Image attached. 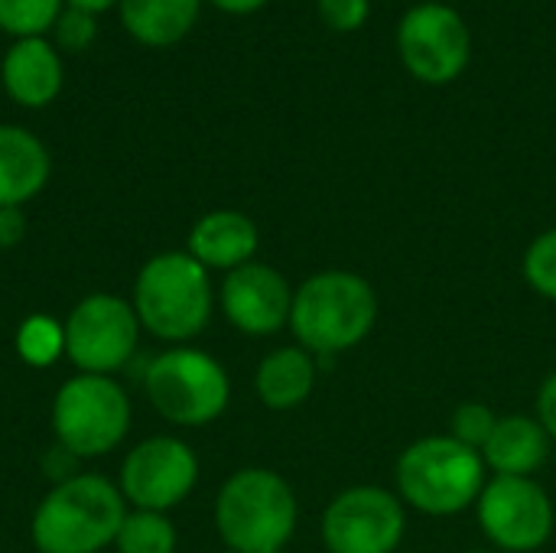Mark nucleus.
<instances>
[{
    "label": "nucleus",
    "instance_id": "f257e3e1",
    "mask_svg": "<svg viewBox=\"0 0 556 553\" xmlns=\"http://www.w3.org/2000/svg\"><path fill=\"white\" fill-rule=\"evenodd\" d=\"M378 323V290L355 271H319L293 290L290 332L316 359L362 345Z\"/></svg>",
    "mask_w": 556,
    "mask_h": 553
},
{
    "label": "nucleus",
    "instance_id": "f03ea898",
    "mask_svg": "<svg viewBox=\"0 0 556 553\" xmlns=\"http://www.w3.org/2000/svg\"><path fill=\"white\" fill-rule=\"evenodd\" d=\"M124 518L127 502L114 482L75 473L39 502L29 535L39 553H101L114 544Z\"/></svg>",
    "mask_w": 556,
    "mask_h": 553
},
{
    "label": "nucleus",
    "instance_id": "7ed1b4c3",
    "mask_svg": "<svg viewBox=\"0 0 556 553\" xmlns=\"http://www.w3.org/2000/svg\"><path fill=\"white\" fill-rule=\"evenodd\" d=\"M300 505L290 482L264 466L238 469L215 499V528L231 553H283Z\"/></svg>",
    "mask_w": 556,
    "mask_h": 553
},
{
    "label": "nucleus",
    "instance_id": "20e7f679",
    "mask_svg": "<svg viewBox=\"0 0 556 553\" xmlns=\"http://www.w3.org/2000/svg\"><path fill=\"white\" fill-rule=\"evenodd\" d=\"M485 482L489 469L482 463V453L456 443L450 433L414 440L401 453L394 469L401 502L430 518H450L476 508Z\"/></svg>",
    "mask_w": 556,
    "mask_h": 553
},
{
    "label": "nucleus",
    "instance_id": "39448f33",
    "mask_svg": "<svg viewBox=\"0 0 556 553\" xmlns=\"http://www.w3.org/2000/svg\"><path fill=\"white\" fill-rule=\"evenodd\" d=\"M208 271L189 251H163L150 257L134 280V313L140 329L163 342H189L212 319Z\"/></svg>",
    "mask_w": 556,
    "mask_h": 553
},
{
    "label": "nucleus",
    "instance_id": "423d86ee",
    "mask_svg": "<svg viewBox=\"0 0 556 553\" xmlns=\"http://www.w3.org/2000/svg\"><path fill=\"white\" fill-rule=\"evenodd\" d=\"M143 388L153 411L176 427H208L231 401V381L222 362L189 345L156 355L143 375Z\"/></svg>",
    "mask_w": 556,
    "mask_h": 553
},
{
    "label": "nucleus",
    "instance_id": "0eeeda50",
    "mask_svg": "<svg viewBox=\"0 0 556 553\" xmlns=\"http://www.w3.org/2000/svg\"><path fill=\"white\" fill-rule=\"evenodd\" d=\"M52 430L68 456H104L117 450L130 430V398L111 375L78 372L52 401Z\"/></svg>",
    "mask_w": 556,
    "mask_h": 553
},
{
    "label": "nucleus",
    "instance_id": "6e6552de",
    "mask_svg": "<svg viewBox=\"0 0 556 553\" xmlns=\"http://www.w3.org/2000/svg\"><path fill=\"white\" fill-rule=\"evenodd\" d=\"M397 55L417 81L450 85L472 59V33L456 7L427 0L401 16Z\"/></svg>",
    "mask_w": 556,
    "mask_h": 553
},
{
    "label": "nucleus",
    "instance_id": "1a4fd4ad",
    "mask_svg": "<svg viewBox=\"0 0 556 553\" xmlns=\"http://www.w3.org/2000/svg\"><path fill=\"white\" fill-rule=\"evenodd\" d=\"M329 553H397L407 535V505L381 486L342 489L323 512Z\"/></svg>",
    "mask_w": 556,
    "mask_h": 553
},
{
    "label": "nucleus",
    "instance_id": "9d476101",
    "mask_svg": "<svg viewBox=\"0 0 556 553\" xmlns=\"http://www.w3.org/2000/svg\"><path fill=\"white\" fill-rule=\"evenodd\" d=\"M479 528L505 553L541 551L556 528V508L538 479L492 476L476 502Z\"/></svg>",
    "mask_w": 556,
    "mask_h": 553
},
{
    "label": "nucleus",
    "instance_id": "9b49d317",
    "mask_svg": "<svg viewBox=\"0 0 556 553\" xmlns=\"http://www.w3.org/2000/svg\"><path fill=\"white\" fill-rule=\"evenodd\" d=\"M65 326V355L81 375H114L121 372L140 339V319L134 306L114 293L85 297Z\"/></svg>",
    "mask_w": 556,
    "mask_h": 553
},
{
    "label": "nucleus",
    "instance_id": "f8f14e48",
    "mask_svg": "<svg viewBox=\"0 0 556 553\" xmlns=\"http://www.w3.org/2000/svg\"><path fill=\"white\" fill-rule=\"evenodd\" d=\"M199 482V460L179 437H150L137 443L124 466L117 489L127 505L140 512H169L189 499Z\"/></svg>",
    "mask_w": 556,
    "mask_h": 553
},
{
    "label": "nucleus",
    "instance_id": "ddd939ff",
    "mask_svg": "<svg viewBox=\"0 0 556 553\" xmlns=\"http://www.w3.org/2000/svg\"><path fill=\"white\" fill-rule=\"evenodd\" d=\"M218 300L225 319L244 336H274L283 326H290L293 287L270 264L251 261L225 274Z\"/></svg>",
    "mask_w": 556,
    "mask_h": 553
},
{
    "label": "nucleus",
    "instance_id": "4468645a",
    "mask_svg": "<svg viewBox=\"0 0 556 553\" xmlns=\"http://www.w3.org/2000/svg\"><path fill=\"white\" fill-rule=\"evenodd\" d=\"M0 81L13 104L20 108H46L59 98L65 72L59 49L46 36L13 39L0 62Z\"/></svg>",
    "mask_w": 556,
    "mask_h": 553
},
{
    "label": "nucleus",
    "instance_id": "2eb2a0df",
    "mask_svg": "<svg viewBox=\"0 0 556 553\" xmlns=\"http://www.w3.org/2000/svg\"><path fill=\"white\" fill-rule=\"evenodd\" d=\"M261 244L254 218L235 209H215L205 212L192 231H189V254L205 267V271H238L254 261Z\"/></svg>",
    "mask_w": 556,
    "mask_h": 553
},
{
    "label": "nucleus",
    "instance_id": "dca6fc26",
    "mask_svg": "<svg viewBox=\"0 0 556 553\" xmlns=\"http://www.w3.org/2000/svg\"><path fill=\"white\" fill-rule=\"evenodd\" d=\"M554 440L541 427L538 417L531 414H505L498 417L485 450L482 463L492 469V476H518V479H534V473L544 469L551 460Z\"/></svg>",
    "mask_w": 556,
    "mask_h": 553
},
{
    "label": "nucleus",
    "instance_id": "f3484780",
    "mask_svg": "<svg viewBox=\"0 0 556 553\" xmlns=\"http://www.w3.org/2000/svg\"><path fill=\"white\" fill-rule=\"evenodd\" d=\"M52 176V156L46 143L16 124H0V209L26 205Z\"/></svg>",
    "mask_w": 556,
    "mask_h": 553
},
{
    "label": "nucleus",
    "instance_id": "a211bd4d",
    "mask_svg": "<svg viewBox=\"0 0 556 553\" xmlns=\"http://www.w3.org/2000/svg\"><path fill=\"white\" fill-rule=\"evenodd\" d=\"M319 378V362L303 345H280L267 352L254 375V391L270 411H293L309 401Z\"/></svg>",
    "mask_w": 556,
    "mask_h": 553
},
{
    "label": "nucleus",
    "instance_id": "6ab92c4d",
    "mask_svg": "<svg viewBox=\"0 0 556 553\" xmlns=\"http://www.w3.org/2000/svg\"><path fill=\"white\" fill-rule=\"evenodd\" d=\"M202 0H121V26L127 36L147 49H169L182 42L195 20H199Z\"/></svg>",
    "mask_w": 556,
    "mask_h": 553
},
{
    "label": "nucleus",
    "instance_id": "aec40b11",
    "mask_svg": "<svg viewBox=\"0 0 556 553\" xmlns=\"http://www.w3.org/2000/svg\"><path fill=\"white\" fill-rule=\"evenodd\" d=\"M176 525L163 512H127L114 548L117 553H176Z\"/></svg>",
    "mask_w": 556,
    "mask_h": 553
},
{
    "label": "nucleus",
    "instance_id": "412c9836",
    "mask_svg": "<svg viewBox=\"0 0 556 553\" xmlns=\"http://www.w3.org/2000/svg\"><path fill=\"white\" fill-rule=\"evenodd\" d=\"M65 0H0V33L13 39L52 33Z\"/></svg>",
    "mask_w": 556,
    "mask_h": 553
},
{
    "label": "nucleus",
    "instance_id": "4be33fe9",
    "mask_svg": "<svg viewBox=\"0 0 556 553\" xmlns=\"http://www.w3.org/2000/svg\"><path fill=\"white\" fill-rule=\"evenodd\" d=\"M16 352L33 368L52 365L65 352V326H59L52 316H42V313L29 316L16 329Z\"/></svg>",
    "mask_w": 556,
    "mask_h": 553
},
{
    "label": "nucleus",
    "instance_id": "5701e85b",
    "mask_svg": "<svg viewBox=\"0 0 556 553\" xmlns=\"http://www.w3.org/2000/svg\"><path fill=\"white\" fill-rule=\"evenodd\" d=\"M521 274L538 297L556 303V228L541 231L528 244L525 261H521Z\"/></svg>",
    "mask_w": 556,
    "mask_h": 553
},
{
    "label": "nucleus",
    "instance_id": "b1692460",
    "mask_svg": "<svg viewBox=\"0 0 556 553\" xmlns=\"http://www.w3.org/2000/svg\"><path fill=\"white\" fill-rule=\"evenodd\" d=\"M495 424H498V414H495L489 404H482V401H463L459 407H453V414H450V430H446V433H450L456 443H463V447L482 453L485 443H489V437H492V430H495Z\"/></svg>",
    "mask_w": 556,
    "mask_h": 553
},
{
    "label": "nucleus",
    "instance_id": "393cba45",
    "mask_svg": "<svg viewBox=\"0 0 556 553\" xmlns=\"http://www.w3.org/2000/svg\"><path fill=\"white\" fill-rule=\"evenodd\" d=\"M98 39V16L78 7H62L52 26V46L65 52H85Z\"/></svg>",
    "mask_w": 556,
    "mask_h": 553
},
{
    "label": "nucleus",
    "instance_id": "a878e982",
    "mask_svg": "<svg viewBox=\"0 0 556 553\" xmlns=\"http://www.w3.org/2000/svg\"><path fill=\"white\" fill-rule=\"evenodd\" d=\"M319 20L336 33H355L368 23L371 0H316Z\"/></svg>",
    "mask_w": 556,
    "mask_h": 553
},
{
    "label": "nucleus",
    "instance_id": "bb28decb",
    "mask_svg": "<svg viewBox=\"0 0 556 553\" xmlns=\"http://www.w3.org/2000/svg\"><path fill=\"white\" fill-rule=\"evenodd\" d=\"M534 417L541 420V427L547 430V437L556 443V372H551L538 391V411Z\"/></svg>",
    "mask_w": 556,
    "mask_h": 553
},
{
    "label": "nucleus",
    "instance_id": "cd10ccee",
    "mask_svg": "<svg viewBox=\"0 0 556 553\" xmlns=\"http://www.w3.org/2000/svg\"><path fill=\"white\" fill-rule=\"evenodd\" d=\"M26 235V215L20 205L0 209V248H16Z\"/></svg>",
    "mask_w": 556,
    "mask_h": 553
},
{
    "label": "nucleus",
    "instance_id": "c85d7f7f",
    "mask_svg": "<svg viewBox=\"0 0 556 553\" xmlns=\"http://www.w3.org/2000/svg\"><path fill=\"white\" fill-rule=\"evenodd\" d=\"M208 3L228 16H248V13H257L261 7H267L270 0H208Z\"/></svg>",
    "mask_w": 556,
    "mask_h": 553
},
{
    "label": "nucleus",
    "instance_id": "c756f323",
    "mask_svg": "<svg viewBox=\"0 0 556 553\" xmlns=\"http://www.w3.org/2000/svg\"><path fill=\"white\" fill-rule=\"evenodd\" d=\"M121 0H65V7H78V10H88V13H104L111 7H117Z\"/></svg>",
    "mask_w": 556,
    "mask_h": 553
},
{
    "label": "nucleus",
    "instance_id": "7c9ffc66",
    "mask_svg": "<svg viewBox=\"0 0 556 553\" xmlns=\"http://www.w3.org/2000/svg\"><path fill=\"white\" fill-rule=\"evenodd\" d=\"M466 553H495V551H466Z\"/></svg>",
    "mask_w": 556,
    "mask_h": 553
},
{
    "label": "nucleus",
    "instance_id": "2f4dec72",
    "mask_svg": "<svg viewBox=\"0 0 556 553\" xmlns=\"http://www.w3.org/2000/svg\"><path fill=\"white\" fill-rule=\"evenodd\" d=\"M228 553H231V551H228Z\"/></svg>",
    "mask_w": 556,
    "mask_h": 553
}]
</instances>
